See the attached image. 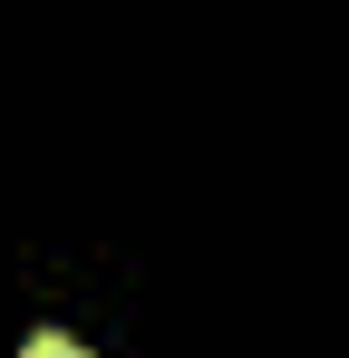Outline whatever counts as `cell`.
<instances>
[{
    "label": "cell",
    "mask_w": 349,
    "mask_h": 358,
    "mask_svg": "<svg viewBox=\"0 0 349 358\" xmlns=\"http://www.w3.org/2000/svg\"><path fill=\"white\" fill-rule=\"evenodd\" d=\"M20 358H88V349H78V339H58V329H39V339H29Z\"/></svg>",
    "instance_id": "obj_1"
}]
</instances>
